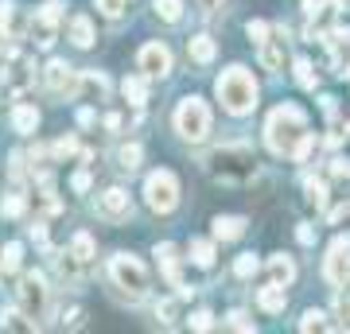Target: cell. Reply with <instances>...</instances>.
I'll list each match as a JSON object with an SVG mask.
<instances>
[{"mask_svg":"<svg viewBox=\"0 0 350 334\" xmlns=\"http://www.w3.org/2000/svg\"><path fill=\"white\" fill-rule=\"evenodd\" d=\"M327 326H331V322H327V315L323 311H304V319H300V331H327Z\"/></svg>","mask_w":350,"mask_h":334,"instance_id":"29","label":"cell"},{"mask_svg":"<svg viewBox=\"0 0 350 334\" xmlns=\"http://www.w3.org/2000/svg\"><path fill=\"white\" fill-rule=\"evenodd\" d=\"M78 322H82V307H70L63 315V326H78Z\"/></svg>","mask_w":350,"mask_h":334,"instance_id":"44","label":"cell"},{"mask_svg":"<svg viewBox=\"0 0 350 334\" xmlns=\"http://www.w3.org/2000/svg\"><path fill=\"white\" fill-rule=\"evenodd\" d=\"M202 8H206V12H218V8H222V0H199Z\"/></svg>","mask_w":350,"mask_h":334,"instance_id":"49","label":"cell"},{"mask_svg":"<svg viewBox=\"0 0 350 334\" xmlns=\"http://www.w3.org/2000/svg\"><path fill=\"white\" fill-rule=\"evenodd\" d=\"M257 303H261V311H269V315H280V311L288 307V292L280 284H269L257 292Z\"/></svg>","mask_w":350,"mask_h":334,"instance_id":"17","label":"cell"},{"mask_svg":"<svg viewBox=\"0 0 350 334\" xmlns=\"http://www.w3.org/2000/svg\"><path fill=\"white\" fill-rule=\"evenodd\" d=\"M144 202H148L156 214H172L179 206V183H175L172 171H152L144 179Z\"/></svg>","mask_w":350,"mask_h":334,"instance_id":"5","label":"cell"},{"mask_svg":"<svg viewBox=\"0 0 350 334\" xmlns=\"http://www.w3.org/2000/svg\"><path fill=\"white\" fill-rule=\"evenodd\" d=\"M226 326H234V331H253V322H250V315H245V311H234V315L226 319Z\"/></svg>","mask_w":350,"mask_h":334,"instance_id":"38","label":"cell"},{"mask_svg":"<svg viewBox=\"0 0 350 334\" xmlns=\"http://www.w3.org/2000/svg\"><path fill=\"white\" fill-rule=\"evenodd\" d=\"M121 94H125L129 105H144V101H148V78L144 74H129L125 82H121Z\"/></svg>","mask_w":350,"mask_h":334,"instance_id":"19","label":"cell"},{"mask_svg":"<svg viewBox=\"0 0 350 334\" xmlns=\"http://www.w3.org/2000/svg\"><path fill=\"white\" fill-rule=\"evenodd\" d=\"M191 260H195V264H199V268H211L214 264V245L211 241H191Z\"/></svg>","mask_w":350,"mask_h":334,"instance_id":"26","label":"cell"},{"mask_svg":"<svg viewBox=\"0 0 350 334\" xmlns=\"http://www.w3.org/2000/svg\"><path fill=\"white\" fill-rule=\"evenodd\" d=\"M156 257H160V273L167 276V284L175 288V296L191 299V292H195V288H187V284H183V276H179V249L163 241V245H156Z\"/></svg>","mask_w":350,"mask_h":334,"instance_id":"10","label":"cell"},{"mask_svg":"<svg viewBox=\"0 0 350 334\" xmlns=\"http://www.w3.org/2000/svg\"><path fill=\"white\" fill-rule=\"evenodd\" d=\"M296 237H300V245H315V229L308 222L300 225V229H296Z\"/></svg>","mask_w":350,"mask_h":334,"instance_id":"42","label":"cell"},{"mask_svg":"<svg viewBox=\"0 0 350 334\" xmlns=\"http://www.w3.org/2000/svg\"><path fill=\"white\" fill-rule=\"evenodd\" d=\"M342 78H350V66H347V74H342Z\"/></svg>","mask_w":350,"mask_h":334,"instance_id":"50","label":"cell"},{"mask_svg":"<svg viewBox=\"0 0 350 334\" xmlns=\"http://www.w3.org/2000/svg\"><path fill=\"white\" fill-rule=\"evenodd\" d=\"M156 319H160V322H172V319H175V303H172V299L156 303Z\"/></svg>","mask_w":350,"mask_h":334,"instance_id":"40","label":"cell"},{"mask_svg":"<svg viewBox=\"0 0 350 334\" xmlns=\"http://www.w3.org/2000/svg\"><path fill=\"white\" fill-rule=\"evenodd\" d=\"M323 276H327V284H335V288L350 284V237H335L331 241L327 260H323Z\"/></svg>","mask_w":350,"mask_h":334,"instance_id":"7","label":"cell"},{"mask_svg":"<svg viewBox=\"0 0 350 334\" xmlns=\"http://www.w3.org/2000/svg\"><path fill=\"white\" fill-rule=\"evenodd\" d=\"M78 124H82V128H90V124H94V109H78Z\"/></svg>","mask_w":350,"mask_h":334,"instance_id":"47","label":"cell"},{"mask_svg":"<svg viewBox=\"0 0 350 334\" xmlns=\"http://www.w3.org/2000/svg\"><path fill=\"white\" fill-rule=\"evenodd\" d=\"M269 273H273V284L288 288L292 280H296V264H292V257L276 253V257H269Z\"/></svg>","mask_w":350,"mask_h":334,"instance_id":"18","label":"cell"},{"mask_svg":"<svg viewBox=\"0 0 350 334\" xmlns=\"http://www.w3.org/2000/svg\"><path fill=\"white\" fill-rule=\"evenodd\" d=\"M211 326H214L211 311H195V315H191V331H211Z\"/></svg>","mask_w":350,"mask_h":334,"instance_id":"36","label":"cell"},{"mask_svg":"<svg viewBox=\"0 0 350 334\" xmlns=\"http://www.w3.org/2000/svg\"><path fill=\"white\" fill-rule=\"evenodd\" d=\"M12 128H16V133H24V137H31V133L39 128V109H36V105L20 101V105L12 109Z\"/></svg>","mask_w":350,"mask_h":334,"instance_id":"16","label":"cell"},{"mask_svg":"<svg viewBox=\"0 0 350 334\" xmlns=\"http://www.w3.org/2000/svg\"><path fill=\"white\" fill-rule=\"evenodd\" d=\"M70 43L75 47H94V24H90V16H75L70 20Z\"/></svg>","mask_w":350,"mask_h":334,"instance_id":"20","label":"cell"},{"mask_svg":"<svg viewBox=\"0 0 350 334\" xmlns=\"http://www.w3.org/2000/svg\"><path fill=\"white\" fill-rule=\"evenodd\" d=\"M284 39H288V27H276V39H265L261 43V66L265 70H284Z\"/></svg>","mask_w":350,"mask_h":334,"instance_id":"13","label":"cell"},{"mask_svg":"<svg viewBox=\"0 0 350 334\" xmlns=\"http://www.w3.org/2000/svg\"><path fill=\"white\" fill-rule=\"evenodd\" d=\"M187 55H191V62H199V66L214 62V39L211 36H195L187 43Z\"/></svg>","mask_w":350,"mask_h":334,"instance_id":"22","label":"cell"},{"mask_svg":"<svg viewBox=\"0 0 350 334\" xmlns=\"http://www.w3.org/2000/svg\"><path fill=\"white\" fill-rule=\"evenodd\" d=\"M20 257H24V249L16 245H4V253H0V268H4V273H20Z\"/></svg>","mask_w":350,"mask_h":334,"instance_id":"27","label":"cell"},{"mask_svg":"<svg viewBox=\"0 0 350 334\" xmlns=\"http://www.w3.org/2000/svg\"><path fill=\"white\" fill-rule=\"evenodd\" d=\"M175 133L187 140V144L206 140L211 137V109H206L199 98H183L179 109H175Z\"/></svg>","mask_w":350,"mask_h":334,"instance_id":"4","label":"cell"},{"mask_svg":"<svg viewBox=\"0 0 350 334\" xmlns=\"http://www.w3.org/2000/svg\"><path fill=\"white\" fill-rule=\"evenodd\" d=\"M245 36H250L253 43H265V39H269V24H265V20H250V24H245Z\"/></svg>","mask_w":350,"mask_h":334,"instance_id":"34","label":"cell"},{"mask_svg":"<svg viewBox=\"0 0 350 334\" xmlns=\"http://www.w3.org/2000/svg\"><path fill=\"white\" fill-rule=\"evenodd\" d=\"M109 280L121 288L129 299H144V296L152 292L148 268H144V264H140L133 253H117V257L109 260Z\"/></svg>","mask_w":350,"mask_h":334,"instance_id":"3","label":"cell"},{"mask_svg":"<svg viewBox=\"0 0 350 334\" xmlns=\"http://www.w3.org/2000/svg\"><path fill=\"white\" fill-rule=\"evenodd\" d=\"M214 94H218V101H222V109L234 113V117H245V113L257 109V82H253V74L245 70V66L222 70L218 82H214Z\"/></svg>","mask_w":350,"mask_h":334,"instance_id":"2","label":"cell"},{"mask_svg":"<svg viewBox=\"0 0 350 334\" xmlns=\"http://www.w3.org/2000/svg\"><path fill=\"white\" fill-rule=\"evenodd\" d=\"M24 198L20 195H12V198H4V218H20V214H24Z\"/></svg>","mask_w":350,"mask_h":334,"instance_id":"35","label":"cell"},{"mask_svg":"<svg viewBox=\"0 0 350 334\" xmlns=\"http://www.w3.org/2000/svg\"><path fill=\"white\" fill-rule=\"evenodd\" d=\"M94 4H98V12L109 16V20H117V16L125 12V0H94Z\"/></svg>","mask_w":350,"mask_h":334,"instance_id":"33","label":"cell"},{"mask_svg":"<svg viewBox=\"0 0 350 334\" xmlns=\"http://www.w3.org/2000/svg\"><path fill=\"white\" fill-rule=\"evenodd\" d=\"M70 186H75L78 195H86V191H90V171H78L75 179H70Z\"/></svg>","mask_w":350,"mask_h":334,"instance_id":"41","label":"cell"},{"mask_svg":"<svg viewBox=\"0 0 350 334\" xmlns=\"http://www.w3.org/2000/svg\"><path fill=\"white\" fill-rule=\"evenodd\" d=\"M296 82H300L304 89H315V70H312V62L308 59L296 62Z\"/></svg>","mask_w":350,"mask_h":334,"instance_id":"31","label":"cell"},{"mask_svg":"<svg viewBox=\"0 0 350 334\" xmlns=\"http://www.w3.org/2000/svg\"><path fill=\"white\" fill-rule=\"evenodd\" d=\"M137 66H140V74L144 78H167L172 74V51L163 47V43H144Z\"/></svg>","mask_w":350,"mask_h":334,"instance_id":"9","label":"cell"},{"mask_svg":"<svg viewBox=\"0 0 350 334\" xmlns=\"http://www.w3.org/2000/svg\"><path fill=\"white\" fill-rule=\"evenodd\" d=\"M335 315L342 322H350V292H338L335 296Z\"/></svg>","mask_w":350,"mask_h":334,"instance_id":"37","label":"cell"},{"mask_svg":"<svg viewBox=\"0 0 350 334\" xmlns=\"http://www.w3.org/2000/svg\"><path fill=\"white\" fill-rule=\"evenodd\" d=\"M105 128H109V133H117V128H121V117H117V113H109V117H105Z\"/></svg>","mask_w":350,"mask_h":334,"instance_id":"48","label":"cell"},{"mask_svg":"<svg viewBox=\"0 0 350 334\" xmlns=\"http://www.w3.org/2000/svg\"><path fill=\"white\" fill-rule=\"evenodd\" d=\"M300 137H308V113H304L300 105H292V101L276 105L269 124H265L269 148H273L276 156H292V148L300 144Z\"/></svg>","mask_w":350,"mask_h":334,"instance_id":"1","label":"cell"},{"mask_svg":"<svg viewBox=\"0 0 350 334\" xmlns=\"http://www.w3.org/2000/svg\"><path fill=\"white\" fill-rule=\"evenodd\" d=\"M70 257L78 260V264H90L94 260V237L82 229V234H75V241H70Z\"/></svg>","mask_w":350,"mask_h":334,"instance_id":"24","label":"cell"},{"mask_svg":"<svg viewBox=\"0 0 350 334\" xmlns=\"http://www.w3.org/2000/svg\"><path fill=\"white\" fill-rule=\"evenodd\" d=\"M43 82H47L51 94H75L78 74H75V66H70V62L55 59V62H47V70H43Z\"/></svg>","mask_w":350,"mask_h":334,"instance_id":"12","label":"cell"},{"mask_svg":"<svg viewBox=\"0 0 350 334\" xmlns=\"http://www.w3.org/2000/svg\"><path fill=\"white\" fill-rule=\"evenodd\" d=\"M20 311L36 322L43 319V311H47V284H43L39 273H27L24 280H20Z\"/></svg>","mask_w":350,"mask_h":334,"instance_id":"8","label":"cell"},{"mask_svg":"<svg viewBox=\"0 0 350 334\" xmlns=\"http://www.w3.org/2000/svg\"><path fill=\"white\" fill-rule=\"evenodd\" d=\"M331 39H335L338 47H350V27H338V31H335Z\"/></svg>","mask_w":350,"mask_h":334,"instance_id":"46","label":"cell"},{"mask_svg":"<svg viewBox=\"0 0 350 334\" xmlns=\"http://www.w3.org/2000/svg\"><path fill=\"white\" fill-rule=\"evenodd\" d=\"M129 210H133V202H129L125 186H109V191L98 198V214L101 218H109V222H125Z\"/></svg>","mask_w":350,"mask_h":334,"instance_id":"11","label":"cell"},{"mask_svg":"<svg viewBox=\"0 0 350 334\" xmlns=\"http://www.w3.org/2000/svg\"><path fill=\"white\" fill-rule=\"evenodd\" d=\"M257 268H261V264H257V257H253V253H241V257L234 260V276H241V280H250Z\"/></svg>","mask_w":350,"mask_h":334,"instance_id":"30","label":"cell"},{"mask_svg":"<svg viewBox=\"0 0 350 334\" xmlns=\"http://www.w3.org/2000/svg\"><path fill=\"white\" fill-rule=\"evenodd\" d=\"M75 94H78V98H86V101H105V94H109V78L86 70V74H78Z\"/></svg>","mask_w":350,"mask_h":334,"instance_id":"14","label":"cell"},{"mask_svg":"<svg viewBox=\"0 0 350 334\" xmlns=\"http://www.w3.org/2000/svg\"><path fill=\"white\" fill-rule=\"evenodd\" d=\"M211 225H214V237L218 241H238L245 234V218H234V214H218Z\"/></svg>","mask_w":350,"mask_h":334,"instance_id":"15","label":"cell"},{"mask_svg":"<svg viewBox=\"0 0 350 334\" xmlns=\"http://www.w3.org/2000/svg\"><path fill=\"white\" fill-rule=\"evenodd\" d=\"M308 202H312V206H327V183L308 179Z\"/></svg>","mask_w":350,"mask_h":334,"instance_id":"32","label":"cell"},{"mask_svg":"<svg viewBox=\"0 0 350 334\" xmlns=\"http://www.w3.org/2000/svg\"><path fill=\"white\" fill-rule=\"evenodd\" d=\"M0 326H4V331H36L39 322L27 319L20 307H4V311H0Z\"/></svg>","mask_w":350,"mask_h":334,"instance_id":"21","label":"cell"},{"mask_svg":"<svg viewBox=\"0 0 350 334\" xmlns=\"http://www.w3.org/2000/svg\"><path fill=\"white\" fill-rule=\"evenodd\" d=\"M59 20H63V4H59V0H51V4H43V12H39V27H55L59 24Z\"/></svg>","mask_w":350,"mask_h":334,"instance_id":"28","label":"cell"},{"mask_svg":"<svg viewBox=\"0 0 350 334\" xmlns=\"http://www.w3.org/2000/svg\"><path fill=\"white\" fill-rule=\"evenodd\" d=\"M140 160H144V148H140V144H121V148H117V167H121V171H137Z\"/></svg>","mask_w":350,"mask_h":334,"instance_id":"23","label":"cell"},{"mask_svg":"<svg viewBox=\"0 0 350 334\" xmlns=\"http://www.w3.org/2000/svg\"><path fill=\"white\" fill-rule=\"evenodd\" d=\"M27 234H31V241H47V225H43V222H36L31 229H27Z\"/></svg>","mask_w":350,"mask_h":334,"instance_id":"45","label":"cell"},{"mask_svg":"<svg viewBox=\"0 0 350 334\" xmlns=\"http://www.w3.org/2000/svg\"><path fill=\"white\" fill-rule=\"evenodd\" d=\"M78 152V140L75 137H63L59 144H55V156H75Z\"/></svg>","mask_w":350,"mask_h":334,"instance_id":"39","label":"cell"},{"mask_svg":"<svg viewBox=\"0 0 350 334\" xmlns=\"http://www.w3.org/2000/svg\"><path fill=\"white\" fill-rule=\"evenodd\" d=\"M152 8H156V16H160L163 24H179L183 20V0H156Z\"/></svg>","mask_w":350,"mask_h":334,"instance_id":"25","label":"cell"},{"mask_svg":"<svg viewBox=\"0 0 350 334\" xmlns=\"http://www.w3.org/2000/svg\"><path fill=\"white\" fill-rule=\"evenodd\" d=\"M304 12L312 16V20L315 16H323V0H304Z\"/></svg>","mask_w":350,"mask_h":334,"instance_id":"43","label":"cell"},{"mask_svg":"<svg viewBox=\"0 0 350 334\" xmlns=\"http://www.w3.org/2000/svg\"><path fill=\"white\" fill-rule=\"evenodd\" d=\"M214 175H222V179H245V175L257 171V160H253V152L245 144H234V148H218L211 160Z\"/></svg>","mask_w":350,"mask_h":334,"instance_id":"6","label":"cell"}]
</instances>
